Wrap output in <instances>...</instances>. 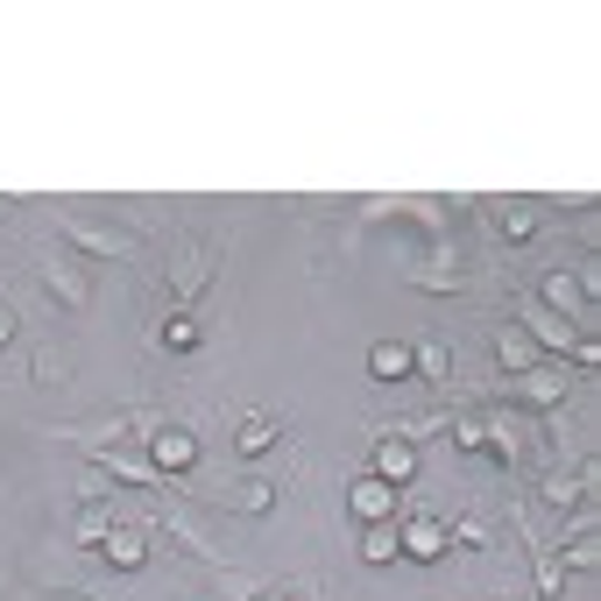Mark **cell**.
Returning <instances> with one entry per match:
<instances>
[{
  "label": "cell",
  "mask_w": 601,
  "mask_h": 601,
  "mask_svg": "<svg viewBox=\"0 0 601 601\" xmlns=\"http://www.w3.org/2000/svg\"><path fill=\"white\" fill-rule=\"evenodd\" d=\"M567 390H573V375L567 368H523V375H510V397L517 403H531V411H552V403H567Z\"/></svg>",
  "instance_id": "cell-1"
},
{
  "label": "cell",
  "mask_w": 601,
  "mask_h": 601,
  "mask_svg": "<svg viewBox=\"0 0 601 601\" xmlns=\"http://www.w3.org/2000/svg\"><path fill=\"white\" fill-rule=\"evenodd\" d=\"M149 468H157L163 481H170V474H191V468H199V439H191L184 424H163V432H149Z\"/></svg>",
  "instance_id": "cell-2"
},
{
  "label": "cell",
  "mask_w": 601,
  "mask_h": 601,
  "mask_svg": "<svg viewBox=\"0 0 601 601\" xmlns=\"http://www.w3.org/2000/svg\"><path fill=\"white\" fill-rule=\"evenodd\" d=\"M375 481H390V489H411L418 481V445L397 439V424H382V439H375Z\"/></svg>",
  "instance_id": "cell-3"
},
{
  "label": "cell",
  "mask_w": 601,
  "mask_h": 601,
  "mask_svg": "<svg viewBox=\"0 0 601 601\" xmlns=\"http://www.w3.org/2000/svg\"><path fill=\"white\" fill-rule=\"evenodd\" d=\"M64 241L86 248V256H100V262H128L134 256V234H121V227H92V220H64Z\"/></svg>",
  "instance_id": "cell-4"
},
{
  "label": "cell",
  "mask_w": 601,
  "mask_h": 601,
  "mask_svg": "<svg viewBox=\"0 0 601 601\" xmlns=\"http://www.w3.org/2000/svg\"><path fill=\"white\" fill-rule=\"evenodd\" d=\"M397 552H411L418 567H432V559H445L453 545H445V523H439V517H411V523L397 531Z\"/></svg>",
  "instance_id": "cell-5"
},
{
  "label": "cell",
  "mask_w": 601,
  "mask_h": 601,
  "mask_svg": "<svg viewBox=\"0 0 601 601\" xmlns=\"http://www.w3.org/2000/svg\"><path fill=\"white\" fill-rule=\"evenodd\" d=\"M206 283H212V248H206V241H191L184 256H178V269H170V298H178V304H191Z\"/></svg>",
  "instance_id": "cell-6"
},
{
  "label": "cell",
  "mask_w": 601,
  "mask_h": 601,
  "mask_svg": "<svg viewBox=\"0 0 601 601\" xmlns=\"http://www.w3.org/2000/svg\"><path fill=\"white\" fill-rule=\"evenodd\" d=\"M43 283H50V298L64 304V312H86L92 304V277L79 262H43Z\"/></svg>",
  "instance_id": "cell-7"
},
{
  "label": "cell",
  "mask_w": 601,
  "mask_h": 601,
  "mask_svg": "<svg viewBox=\"0 0 601 601\" xmlns=\"http://www.w3.org/2000/svg\"><path fill=\"white\" fill-rule=\"evenodd\" d=\"M397 495H403V489H390V481H375V474H361L354 495H347V510H354L361 523H390V517H397Z\"/></svg>",
  "instance_id": "cell-8"
},
{
  "label": "cell",
  "mask_w": 601,
  "mask_h": 601,
  "mask_svg": "<svg viewBox=\"0 0 601 601\" xmlns=\"http://www.w3.org/2000/svg\"><path fill=\"white\" fill-rule=\"evenodd\" d=\"M100 552H107L121 573H134V567L149 559V531H142V523H113V531L100 538Z\"/></svg>",
  "instance_id": "cell-9"
},
{
  "label": "cell",
  "mask_w": 601,
  "mask_h": 601,
  "mask_svg": "<svg viewBox=\"0 0 601 601\" xmlns=\"http://www.w3.org/2000/svg\"><path fill=\"white\" fill-rule=\"evenodd\" d=\"M523 333H531V347H559V354H567L573 347V319H559V312H545V304H523Z\"/></svg>",
  "instance_id": "cell-10"
},
{
  "label": "cell",
  "mask_w": 601,
  "mask_h": 601,
  "mask_svg": "<svg viewBox=\"0 0 601 601\" xmlns=\"http://www.w3.org/2000/svg\"><path fill=\"white\" fill-rule=\"evenodd\" d=\"M368 375H375V382H411V347H403V340H375V347H368Z\"/></svg>",
  "instance_id": "cell-11"
},
{
  "label": "cell",
  "mask_w": 601,
  "mask_h": 601,
  "mask_svg": "<svg viewBox=\"0 0 601 601\" xmlns=\"http://www.w3.org/2000/svg\"><path fill=\"white\" fill-rule=\"evenodd\" d=\"M234 445H241V453H269V445H277V418H269V411H241L234 418Z\"/></svg>",
  "instance_id": "cell-12"
},
{
  "label": "cell",
  "mask_w": 601,
  "mask_h": 601,
  "mask_svg": "<svg viewBox=\"0 0 601 601\" xmlns=\"http://www.w3.org/2000/svg\"><path fill=\"white\" fill-rule=\"evenodd\" d=\"M538 304H545V312H580V319L594 312V304L580 298V283L567 277V269H552V277H545V298H538Z\"/></svg>",
  "instance_id": "cell-13"
},
{
  "label": "cell",
  "mask_w": 601,
  "mask_h": 601,
  "mask_svg": "<svg viewBox=\"0 0 601 601\" xmlns=\"http://www.w3.org/2000/svg\"><path fill=\"white\" fill-rule=\"evenodd\" d=\"M163 531H170V545H178V552L206 559V567H220V552H212L206 538H199V523H191V517H178V510H170V517H163Z\"/></svg>",
  "instance_id": "cell-14"
},
{
  "label": "cell",
  "mask_w": 601,
  "mask_h": 601,
  "mask_svg": "<svg viewBox=\"0 0 601 601\" xmlns=\"http://www.w3.org/2000/svg\"><path fill=\"white\" fill-rule=\"evenodd\" d=\"M234 510L241 517H269V510H277V481H262V474L234 481Z\"/></svg>",
  "instance_id": "cell-15"
},
{
  "label": "cell",
  "mask_w": 601,
  "mask_h": 601,
  "mask_svg": "<svg viewBox=\"0 0 601 601\" xmlns=\"http://www.w3.org/2000/svg\"><path fill=\"white\" fill-rule=\"evenodd\" d=\"M495 361L510 368V375H523V368H538V347H531V333H517V325H510V333L495 340Z\"/></svg>",
  "instance_id": "cell-16"
},
{
  "label": "cell",
  "mask_w": 601,
  "mask_h": 601,
  "mask_svg": "<svg viewBox=\"0 0 601 601\" xmlns=\"http://www.w3.org/2000/svg\"><path fill=\"white\" fill-rule=\"evenodd\" d=\"M411 375H424V382H453V361H445V347H411Z\"/></svg>",
  "instance_id": "cell-17"
},
{
  "label": "cell",
  "mask_w": 601,
  "mask_h": 601,
  "mask_svg": "<svg viewBox=\"0 0 601 601\" xmlns=\"http://www.w3.org/2000/svg\"><path fill=\"white\" fill-rule=\"evenodd\" d=\"M361 559H368V567H390V559H397V531H390V523H368V531H361Z\"/></svg>",
  "instance_id": "cell-18"
},
{
  "label": "cell",
  "mask_w": 601,
  "mask_h": 601,
  "mask_svg": "<svg viewBox=\"0 0 601 601\" xmlns=\"http://www.w3.org/2000/svg\"><path fill=\"white\" fill-rule=\"evenodd\" d=\"M567 567H573V573H594V567H601V545H594V531H580V545H567V559H559V573H567Z\"/></svg>",
  "instance_id": "cell-19"
},
{
  "label": "cell",
  "mask_w": 601,
  "mask_h": 601,
  "mask_svg": "<svg viewBox=\"0 0 601 601\" xmlns=\"http://www.w3.org/2000/svg\"><path fill=\"white\" fill-rule=\"evenodd\" d=\"M262 594V573H220V588H212V601H248Z\"/></svg>",
  "instance_id": "cell-20"
},
{
  "label": "cell",
  "mask_w": 601,
  "mask_h": 601,
  "mask_svg": "<svg viewBox=\"0 0 601 601\" xmlns=\"http://www.w3.org/2000/svg\"><path fill=\"white\" fill-rule=\"evenodd\" d=\"M453 445H460V453H489V424H481V418H453Z\"/></svg>",
  "instance_id": "cell-21"
},
{
  "label": "cell",
  "mask_w": 601,
  "mask_h": 601,
  "mask_svg": "<svg viewBox=\"0 0 601 601\" xmlns=\"http://www.w3.org/2000/svg\"><path fill=\"white\" fill-rule=\"evenodd\" d=\"M36 382H43V390H57V382H71V361L57 354V347H43V354H36Z\"/></svg>",
  "instance_id": "cell-22"
},
{
  "label": "cell",
  "mask_w": 601,
  "mask_h": 601,
  "mask_svg": "<svg viewBox=\"0 0 601 601\" xmlns=\"http://www.w3.org/2000/svg\"><path fill=\"white\" fill-rule=\"evenodd\" d=\"M163 347H170V354H191V347H199V325H191V319H163V333H157Z\"/></svg>",
  "instance_id": "cell-23"
},
{
  "label": "cell",
  "mask_w": 601,
  "mask_h": 601,
  "mask_svg": "<svg viewBox=\"0 0 601 601\" xmlns=\"http://www.w3.org/2000/svg\"><path fill=\"white\" fill-rule=\"evenodd\" d=\"M502 234H510V241H531V234H538V212H531V206H502Z\"/></svg>",
  "instance_id": "cell-24"
},
{
  "label": "cell",
  "mask_w": 601,
  "mask_h": 601,
  "mask_svg": "<svg viewBox=\"0 0 601 601\" xmlns=\"http://www.w3.org/2000/svg\"><path fill=\"white\" fill-rule=\"evenodd\" d=\"M107 531H113V517L100 510V502H92V510L79 517V545H100V538H107Z\"/></svg>",
  "instance_id": "cell-25"
},
{
  "label": "cell",
  "mask_w": 601,
  "mask_h": 601,
  "mask_svg": "<svg viewBox=\"0 0 601 601\" xmlns=\"http://www.w3.org/2000/svg\"><path fill=\"white\" fill-rule=\"evenodd\" d=\"M411 283L418 290H460L468 277H460V269H411Z\"/></svg>",
  "instance_id": "cell-26"
},
{
  "label": "cell",
  "mask_w": 601,
  "mask_h": 601,
  "mask_svg": "<svg viewBox=\"0 0 601 601\" xmlns=\"http://www.w3.org/2000/svg\"><path fill=\"white\" fill-rule=\"evenodd\" d=\"M8 340H14V304L0 298V347H8Z\"/></svg>",
  "instance_id": "cell-27"
},
{
  "label": "cell",
  "mask_w": 601,
  "mask_h": 601,
  "mask_svg": "<svg viewBox=\"0 0 601 601\" xmlns=\"http://www.w3.org/2000/svg\"><path fill=\"white\" fill-rule=\"evenodd\" d=\"M0 220H8V206H0Z\"/></svg>",
  "instance_id": "cell-28"
}]
</instances>
